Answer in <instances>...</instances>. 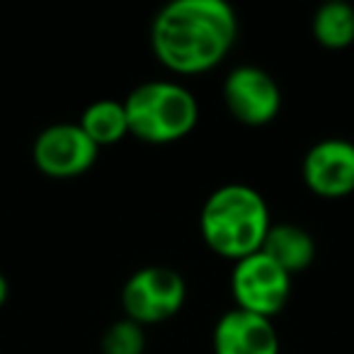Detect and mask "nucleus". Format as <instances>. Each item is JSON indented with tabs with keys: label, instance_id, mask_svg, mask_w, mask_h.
I'll list each match as a JSON object with an SVG mask.
<instances>
[{
	"label": "nucleus",
	"instance_id": "obj_1",
	"mask_svg": "<svg viewBox=\"0 0 354 354\" xmlns=\"http://www.w3.org/2000/svg\"><path fill=\"white\" fill-rule=\"evenodd\" d=\"M238 27L226 0H172L153 17L151 49L172 73H207L231 54Z\"/></svg>",
	"mask_w": 354,
	"mask_h": 354
},
{
	"label": "nucleus",
	"instance_id": "obj_2",
	"mask_svg": "<svg viewBox=\"0 0 354 354\" xmlns=\"http://www.w3.org/2000/svg\"><path fill=\"white\" fill-rule=\"evenodd\" d=\"M272 226L265 197L250 185L216 187L202 204L199 231L209 248L226 260H243L262 248Z\"/></svg>",
	"mask_w": 354,
	"mask_h": 354
},
{
	"label": "nucleus",
	"instance_id": "obj_3",
	"mask_svg": "<svg viewBox=\"0 0 354 354\" xmlns=\"http://www.w3.org/2000/svg\"><path fill=\"white\" fill-rule=\"evenodd\" d=\"M129 136L153 146L183 141L199 122V102L192 90L175 80H146L122 100Z\"/></svg>",
	"mask_w": 354,
	"mask_h": 354
},
{
	"label": "nucleus",
	"instance_id": "obj_4",
	"mask_svg": "<svg viewBox=\"0 0 354 354\" xmlns=\"http://www.w3.org/2000/svg\"><path fill=\"white\" fill-rule=\"evenodd\" d=\"M187 301V281L177 270L165 265H148L136 270L122 289L124 318L138 325H156L170 320Z\"/></svg>",
	"mask_w": 354,
	"mask_h": 354
},
{
	"label": "nucleus",
	"instance_id": "obj_5",
	"mask_svg": "<svg viewBox=\"0 0 354 354\" xmlns=\"http://www.w3.org/2000/svg\"><path fill=\"white\" fill-rule=\"evenodd\" d=\"M231 294L236 308L272 320L284 310L291 296V274H286L277 262L257 250L233 262Z\"/></svg>",
	"mask_w": 354,
	"mask_h": 354
},
{
	"label": "nucleus",
	"instance_id": "obj_6",
	"mask_svg": "<svg viewBox=\"0 0 354 354\" xmlns=\"http://www.w3.org/2000/svg\"><path fill=\"white\" fill-rule=\"evenodd\" d=\"M221 95L228 114L245 127H265L281 109L279 83L260 66H236L223 78Z\"/></svg>",
	"mask_w": 354,
	"mask_h": 354
},
{
	"label": "nucleus",
	"instance_id": "obj_7",
	"mask_svg": "<svg viewBox=\"0 0 354 354\" xmlns=\"http://www.w3.org/2000/svg\"><path fill=\"white\" fill-rule=\"evenodd\" d=\"M100 148L88 138L80 124H51L41 129L32 146V158L39 172L54 180L85 175L97 160Z\"/></svg>",
	"mask_w": 354,
	"mask_h": 354
},
{
	"label": "nucleus",
	"instance_id": "obj_8",
	"mask_svg": "<svg viewBox=\"0 0 354 354\" xmlns=\"http://www.w3.org/2000/svg\"><path fill=\"white\" fill-rule=\"evenodd\" d=\"M301 175L315 197H349L354 192V143L339 136L315 141L306 151Z\"/></svg>",
	"mask_w": 354,
	"mask_h": 354
},
{
	"label": "nucleus",
	"instance_id": "obj_9",
	"mask_svg": "<svg viewBox=\"0 0 354 354\" xmlns=\"http://www.w3.org/2000/svg\"><path fill=\"white\" fill-rule=\"evenodd\" d=\"M214 354H279V335L270 318L231 308L216 320Z\"/></svg>",
	"mask_w": 354,
	"mask_h": 354
},
{
	"label": "nucleus",
	"instance_id": "obj_10",
	"mask_svg": "<svg viewBox=\"0 0 354 354\" xmlns=\"http://www.w3.org/2000/svg\"><path fill=\"white\" fill-rule=\"evenodd\" d=\"M260 252L281 267L286 274H299L308 270L315 260V241L299 223H272L262 241Z\"/></svg>",
	"mask_w": 354,
	"mask_h": 354
},
{
	"label": "nucleus",
	"instance_id": "obj_11",
	"mask_svg": "<svg viewBox=\"0 0 354 354\" xmlns=\"http://www.w3.org/2000/svg\"><path fill=\"white\" fill-rule=\"evenodd\" d=\"M78 124L97 148L114 146V143L124 141L129 136L127 109H124L122 100L104 97L88 104L80 114Z\"/></svg>",
	"mask_w": 354,
	"mask_h": 354
},
{
	"label": "nucleus",
	"instance_id": "obj_12",
	"mask_svg": "<svg viewBox=\"0 0 354 354\" xmlns=\"http://www.w3.org/2000/svg\"><path fill=\"white\" fill-rule=\"evenodd\" d=\"M313 39L323 49L339 51L354 44V6L347 0H328L313 12Z\"/></svg>",
	"mask_w": 354,
	"mask_h": 354
},
{
	"label": "nucleus",
	"instance_id": "obj_13",
	"mask_svg": "<svg viewBox=\"0 0 354 354\" xmlns=\"http://www.w3.org/2000/svg\"><path fill=\"white\" fill-rule=\"evenodd\" d=\"M143 349H146V328L129 318L114 320L100 339L102 354H143Z\"/></svg>",
	"mask_w": 354,
	"mask_h": 354
},
{
	"label": "nucleus",
	"instance_id": "obj_14",
	"mask_svg": "<svg viewBox=\"0 0 354 354\" xmlns=\"http://www.w3.org/2000/svg\"><path fill=\"white\" fill-rule=\"evenodd\" d=\"M8 294H10V284H8V279L3 277V272H0V306L8 301Z\"/></svg>",
	"mask_w": 354,
	"mask_h": 354
}]
</instances>
